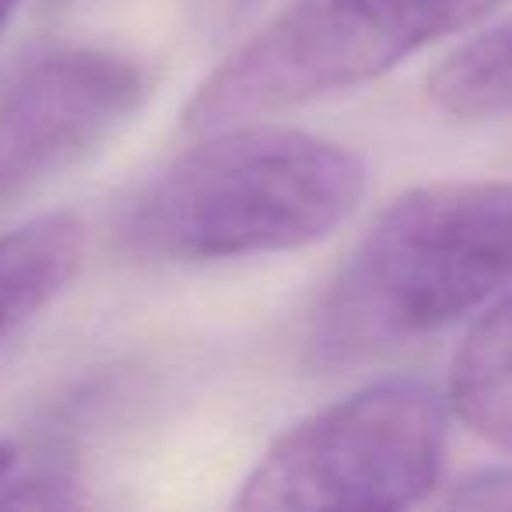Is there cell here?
I'll return each mask as SVG.
<instances>
[{
  "label": "cell",
  "mask_w": 512,
  "mask_h": 512,
  "mask_svg": "<svg viewBox=\"0 0 512 512\" xmlns=\"http://www.w3.org/2000/svg\"><path fill=\"white\" fill-rule=\"evenodd\" d=\"M446 404L421 379H383L288 428L249 470L235 509H407L435 491Z\"/></svg>",
  "instance_id": "cell-4"
},
{
  "label": "cell",
  "mask_w": 512,
  "mask_h": 512,
  "mask_svg": "<svg viewBox=\"0 0 512 512\" xmlns=\"http://www.w3.org/2000/svg\"><path fill=\"white\" fill-rule=\"evenodd\" d=\"M428 99L456 120L512 113V18L456 46L432 74Z\"/></svg>",
  "instance_id": "cell-8"
},
{
  "label": "cell",
  "mask_w": 512,
  "mask_h": 512,
  "mask_svg": "<svg viewBox=\"0 0 512 512\" xmlns=\"http://www.w3.org/2000/svg\"><path fill=\"white\" fill-rule=\"evenodd\" d=\"M81 256L85 235L71 214H46L0 235V344L71 285Z\"/></svg>",
  "instance_id": "cell-6"
},
{
  "label": "cell",
  "mask_w": 512,
  "mask_h": 512,
  "mask_svg": "<svg viewBox=\"0 0 512 512\" xmlns=\"http://www.w3.org/2000/svg\"><path fill=\"white\" fill-rule=\"evenodd\" d=\"M148 92L141 60L106 46H60L29 60L0 92V207L109 141Z\"/></svg>",
  "instance_id": "cell-5"
},
{
  "label": "cell",
  "mask_w": 512,
  "mask_h": 512,
  "mask_svg": "<svg viewBox=\"0 0 512 512\" xmlns=\"http://www.w3.org/2000/svg\"><path fill=\"white\" fill-rule=\"evenodd\" d=\"M18 0H0V32H4V25H8V18L15 15Z\"/></svg>",
  "instance_id": "cell-12"
},
{
  "label": "cell",
  "mask_w": 512,
  "mask_h": 512,
  "mask_svg": "<svg viewBox=\"0 0 512 512\" xmlns=\"http://www.w3.org/2000/svg\"><path fill=\"white\" fill-rule=\"evenodd\" d=\"M449 407L474 435L512 453V285L463 337L449 376Z\"/></svg>",
  "instance_id": "cell-7"
},
{
  "label": "cell",
  "mask_w": 512,
  "mask_h": 512,
  "mask_svg": "<svg viewBox=\"0 0 512 512\" xmlns=\"http://www.w3.org/2000/svg\"><path fill=\"white\" fill-rule=\"evenodd\" d=\"M502 0H292L183 109L193 134L348 92L428 43L470 29Z\"/></svg>",
  "instance_id": "cell-3"
},
{
  "label": "cell",
  "mask_w": 512,
  "mask_h": 512,
  "mask_svg": "<svg viewBox=\"0 0 512 512\" xmlns=\"http://www.w3.org/2000/svg\"><path fill=\"white\" fill-rule=\"evenodd\" d=\"M169 162L130 204L123 242L151 260H235L327 239L365 197V162L309 130L232 123Z\"/></svg>",
  "instance_id": "cell-2"
},
{
  "label": "cell",
  "mask_w": 512,
  "mask_h": 512,
  "mask_svg": "<svg viewBox=\"0 0 512 512\" xmlns=\"http://www.w3.org/2000/svg\"><path fill=\"white\" fill-rule=\"evenodd\" d=\"M74 505H81V495L60 470L11 477L0 488V509H74Z\"/></svg>",
  "instance_id": "cell-9"
},
{
  "label": "cell",
  "mask_w": 512,
  "mask_h": 512,
  "mask_svg": "<svg viewBox=\"0 0 512 512\" xmlns=\"http://www.w3.org/2000/svg\"><path fill=\"white\" fill-rule=\"evenodd\" d=\"M18 460H22V456H18V449L11 446V442L0 439V488H4V484H8L11 477H15Z\"/></svg>",
  "instance_id": "cell-11"
},
{
  "label": "cell",
  "mask_w": 512,
  "mask_h": 512,
  "mask_svg": "<svg viewBox=\"0 0 512 512\" xmlns=\"http://www.w3.org/2000/svg\"><path fill=\"white\" fill-rule=\"evenodd\" d=\"M446 505H453V509H512V463L463 477L449 491Z\"/></svg>",
  "instance_id": "cell-10"
},
{
  "label": "cell",
  "mask_w": 512,
  "mask_h": 512,
  "mask_svg": "<svg viewBox=\"0 0 512 512\" xmlns=\"http://www.w3.org/2000/svg\"><path fill=\"white\" fill-rule=\"evenodd\" d=\"M512 285V183L453 179L397 197L330 281L309 365L344 369L439 334Z\"/></svg>",
  "instance_id": "cell-1"
}]
</instances>
